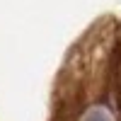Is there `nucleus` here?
Masks as SVG:
<instances>
[{"mask_svg":"<svg viewBox=\"0 0 121 121\" xmlns=\"http://www.w3.org/2000/svg\"><path fill=\"white\" fill-rule=\"evenodd\" d=\"M82 121H114V119H112V114H109L107 109L95 107V109H90V112L85 114V119H82Z\"/></svg>","mask_w":121,"mask_h":121,"instance_id":"nucleus-1","label":"nucleus"}]
</instances>
